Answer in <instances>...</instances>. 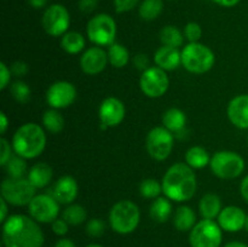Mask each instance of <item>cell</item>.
I'll return each mask as SVG.
<instances>
[{
  "instance_id": "cell-14",
  "label": "cell",
  "mask_w": 248,
  "mask_h": 247,
  "mask_svg": "<svg viewBox=\"0 0 248 247\" xmlns=\"http://www.w3.org/2000/svg\"><path fill=\"white\" fill-rule=\"evenodd\" d=\"M46 103L52 109H65L72 106L78 97L74 84L65 80H60L50 85L46 91Z\"/></svg>"
},
{
  "instance_id": "cell-48",
  "label": "cell",
  "mask_w": 248,
  "mask_h": 247,
  "mask_svg": "<svg viewBox=\"0 0 248 247\" xmlns=\"http://www.w3.org/2000/svg\"><path fill=\"white\" fill-rule=\"evenodd\" d=\"M53 247H78L75 245V242L73 240L68 239V237H61L60 240H57Z\"/></svg>"
},
{
  "instance_id": "cell-2",
  "label": "cell",
  "mask_w": 248,
  "mask_h": 247,
  "mask_svg": "<svg viewBox=\"0 0 248 247\" xmlns=\"http://www.w3.org/2000/svg\"><path fill=\"white\" fill-rule=\"evenodd\" d=\"M162 194L174 202H186L194 198L198 179L194 170L186 162H176L162 177Z\"/></svg>"
},
{
  "instance_id": "cell-3",
  "label": "cell",
  "mask_w": 248,
  "mask_h": 247,
  "mask_svg": "<svg viewBox=\"0 0 248 247\" xmlns=\"http://www.w3.org/2000/svg\"><path fill=\"white\" fill-rule=\"evenodd\" d=\"M11 144L16 155L26 160L36 159L46 148L45 128L35 123L23 124L12 136Z\"/></svg>"
},
{
  "instance_id": "cell-18",
  "label": "cell",
  "mask_w": 248,
  "mask_h": 247,
  "mask_svg": "<svg viewBox=\"0 0 248 247\" xmlns=\"http://www.w3.org/2000/svg\"><path fill=\"white\" fill-rule=\"evenodd\" d=\"M247 215L241 207L235 205L225 206L220 211L217 218V223L222 228L223 232H237L245 229Z\"/></svg>"
},
{
  "instance_id": "cell-28",
  "label": "cell",
  "mask_w": 248,
  "mask_h": 247,
  "mask_svg": "<svg viewBox=\"0 0 248 247\" xmlns=\"http://www.w3.org/2000/svg\"><path fill=\"white\" fill-rule=\"evenodd\" d=\"M108 52V60L109 64L113 65L114 68H124L127 65V63L130 62V51L126 48V46H124L120 43H114L107 50Z\"/></svg>"
},
{
  "instance_id": "cell-26",
  "label": "cell",
  "mask_w": 248,
  "mask_h": 247,
  "mask_svg": "<svg viewBox=\"0 0 248 247\" xmlns=\"http://www.w3.org/2000/svg\"><path fill=\"white\" fill-rule=\"evenodd\" d=\"M211 155L207 150L201 145L190 147L186 153V164L193 170H201L206 166H210Z\"/></svg>"
},
{
  "instance_id": "cell-10",
  "label": "cell",
  "mask_w": 248,
  "mask_h": 247,
  "mask_svg": "<svg viewBox=\"0 0 248 247\" xmlns=\"http://www.w3.org/2000/svg\"><path fill=\"white\" fill-rule=\"evenodd\" d=\"M174 147V135L164 126L153 127L145 138V148L152 159L165 161L169 159Z\"/></svg>"
},
{
  "instance_id": "cell-9",
  "label": "cell",
  "mask_w": 248,
  "mask_h": 247,
  "mask_svg": "<svg viewBox=\"0 0 248 247\" xmlns=\"http://www.w3.org/2000/svg\"><path fill=\"white\" fill-rule=\"evenodd\" d=\"M223 242V229L217 220L201 219L189 232L191 247H220Z\"/></svg>"
},
{
  "instance_id": "cell-45",
  "label": "cell",
  "mask_w": 248,
  "mask_h": 247,
  "mask_svg": "<svg viewBox=\"0 0 248 247\" xmlns=\"http://www.w3.org/2000/svg\"><path fill=\"white\" fill-rule=\"evenodd\" d=\"M9 203L5 199L0 198V222L2 223L9 218Z\"/></svg>"
},
{
  "instance_id": "cell-33",
  "label": "cell",
  "mask_w": 248,
  "mask_h": 247,
  "mask_svg": "<svg viewBox=\"0 0 248 247\" xmlns=\"http://www.w3.org/2000/svg\"><path fill=\"white\" fill-rule=\"evenodd\" d=\"M160 41L162 45L179 48L184 43V33L176 26H166L160 31Z\"/></svg>"
},
{
  "instance_id": "cell-37",
  "label": "cell",
  "mask_w": 248,
  "mask_h": 247,
  "mask_svg": "<svg viewBox=\"0 0 248 247\" xmlns=\"http://www.w3.org/2000/svg\"><path fill=\"white\" fill-rule=\"evenodd\" d=\"M202 36V28L196 22H189L186 26L184 27V38L189 41V43H199Z\"/></svg>"
},
{
  "instance_id": "cell-50",
  "label": "cell",
  "mask_w": 248,
  "mask_h": 247,
  "mask_svg": "<svg viewBox=\"0 0 248 247\" xmlns=\"http://www.w3.org/2000/svg\"><path fill=\"white\" fill-rule=\"evenodd\" d=\"M47 1L48 0H28L29 5L34 9H43L47 5Z\"/></svg>"
},
{
  "instance_id": "cell-17",
  "label": "cell",
  "mask_w": 248,
  "mask_h": 247,
  "mask_svg": "<svg viewBox=\"0 0 248 247\" xmlns=\"http://www.w3.org/2000/svg\"><path fill=\"white\" fill-rule=\"evenodd\" d=\"M50 194L61 205H70L79 195V184L74 177L62 176L52 184Z\"/></svg>"
},
{
  "instance_id": "cell-25",
  "label": "cell",
  "mask_w": 248,
  "mask_h": 247,
  "mask_svg": "<svg viewBox=\"0 0 248 247\" xmlns=\"http://www.w3.org/2000/svg\"><path fill=\"white\" fill-rule=\"evenodd\" d=\"M222 210V200L217 194H205L199 202V212L203 219H217Z\"/></svg>"
},
{
  "instance_id": "cell-13",
  "label": "cell",
  "mask_w": 248,
  "mask_h": 247,
  "mask_svg": "<svg viewBox=\"0 0 248 247\" xmlns=\"http://www.w3.org/2000/svg\"><path fill=\"white\" fill-rule=\"evenodd\" d=\"M140 91L149 98H160L170 87V79L166 70L159 67H149L142 72L140 77Z\"/></svg>"
},
{
  "instance_id": "cell-51",
  "label": "cell",
  "mask_w": 248,
  "mask_h": 247,
  "mask_svg": "<svg viewBox=\"0 0 248 247\" xmlns=\"http://www.w3.org/2000/svg\"><path fill=\"white\" fill-rule=\"evenodd\" d=\"M223 247H248V245L242 241H230L225 244Z\"/></svg>"
},
{
  "instance_id": "cell-22",
  "label": "cell",
  "mask_w": 248,
  "mask_h": 247,
  "mask_svg": "<svg viewBox=\"0 0 248 247\" xmlns=\"http://www.w3.org/2000/svg\"><path fill=\"white\" fill-rule=\"evenodd\" d=\"M172 220H173L174 228L182 232H190L198 223L195 211L188 205L179 206L174 211L173 216H172Z\"/></svg>"
},
{
  "instance_id": "cell-20",
  "label": "cell",
  "mask_w": 248,
  "mask_h": 247,
  "mask_svg": "<svg viewBox=\"0 0 248 247\" xmlns=\"http://www.w3.org/2000/svg\"><path fill=\"white\" fill-rule=\"evenodd\" d=\"M154 62L156 67L171 72L182 65V51L171 46H160L154 53Z\"/></svg>"
},
{
  "instance_id": "cell-54",
  "label": "cell",
  "mask_w": 248,
  "mask_h": 247,
  "mask_svg": "<svg viewBox=\"0 0 248 247\" xmlns=\"http://www.w3.org/2000/svg\"><path fill=\"white\" fill-rule=\"evenodd\" d=\"M247 142H248V135H247Z\"/></svg>"
},
{
  "instance_id": "cell-52",
  "label": "cell",
  "mask_w": 248,
  "mask_h": 247,
  "mask_svg": "<svg viewBox=\"0 0 248 247\" xmlns=\"http://www.w3.org/2000/svg\"><path fill=\"white\" fill-rule=\"evenodd\" d=\"M85 247H103V246H102V245H99V244H90V245H87V246H85Z\"/></svg>"
},
{
  "instance_id": "cell-23",
  "label": "cell",
  "mask_w": 248,
  "mask_h": 247,
  "mask_svg": "<svg viewBox=\"0 0 248 247\" xmlns=\"http://www.w3.org/2000/svg\"><path fill=\"white\" fill-rule=\"evenodd\" d=\"M162 126L172 132L173 135H178L186 130V115L182 109L170 108L162 114Z\"/></svg>"
},
{
  "instance_id": "cell-43",
  "label": "cell",
  "mask_w": 248,
  "mask_h": 247,
  "mask_svg": "<svg viewBox=\"0 0 248 247\" xmlns=\"http://www.w3.org/2000/svg\"><path fill=\"white\" fill-rule=\"evenodd\" d=\"M10 69H11L12 75L17 77H23L28 74L29 65L24 61H16V62L10 65Z\"/></svg>"
},
{
  "instance_id": "cell-24",
  "label": "cell",
  "mask_w": 248,
  "mask_h": 247,
  "mask_svg": "<svg viewBox=\"0 0 248 247\" xmlns=\"http://www.w3.org/2000/svg\"><path fill=\"white\" fill-rule=\"evenodd\" d=\"M149 216L154 222L166 223L173 216L172 201L166 196L154 199L149 207Z\"/></svg>"
},
{
  "instance_id": "cell-21",
  "label": "cell",
  "mask_w": 248,
  "mask_h": 247,
  "mask_svg": "<svg viewBox=\"0 0 248 247\" xmlns=\"http://www.w3.org/2000/svg\"><path fill=\"white\" fill-rule=\"evenodd\" d=\"M27 178L36 189H44L52 182L53 170L46 162H36L29 169Z\"/></svg>"
},
{
  "instance_id": "cell-32",
  "label": "cell",
  "mask_w": 248,
  "mask_h": 247,
  "mask_svg": "<svg viewBox=\"0 0 248 247\" xmlns=\"http://www.w3.org/2000/svg\"><path fill=\"white\" fill-rule=\"evenodd\" d=\"M164 10V1L162 0H143L138 7L140 17L144 21H154Z\"/></svg>"
},
{
  "instance_id": "cell-12",
  "label": "cell",
  "mask_w": 248,
  "mask_h": 247,
  "mask_svg": "<svg viewBox=\"0 0 248 247\" xmlns=\"http://www.w3.org/2000/svg\"><path fill=\"white\" fill-rule=\"evenodd\" d=\"M43 28L48 35L53 38L63 36L69 31L70 15L67 7L61 4H52L45 10L41 18Z\"/></svg>"
},
{
  "instance_id": "cell-4",
  "label": "cell",
  "mask_w": 248,
  "mask_h": 247,
  "mask_svg": "<svg viewBox=\"0 0 248 247\" xmlns=\"http://www.w3.org/2000/svg\"><path fill=\"white\" fill-rule=\"evenodd\" d=\"M108 220L110 228L116 234H132L140 222V207L131 200L118 201L111 206Z\"/></svg>"
},
{
  "instance_id": "cell-6",
  "label": "cell",
  "mask_w": 248,
  "mask_h": 247,
  "mask_svg": "<svg viewBox=\"0 0 248 247\" xmlns=\"http://www.w3.org/2000/svg\"><path fill=\"white\" fill-rule=\"evenodd\" d=\"M210 167L212 173L220 179H235L246 169L245 159L236 152L219 150L211 157Z\"/></svg>"
},
{
  "instance_id": "cell-49",
  "label": "cell",
  "mask_w": 248,
  "mask_h": 247,
  "mask_svg": "<svg viewBox=\"0 0 248 247\" xmlns=\"http://www.w3.org/2000/svg\"><path fill=\"white\" fill-rule=\"evenodd\" d=\"M212 1H215L216 4L223 7H234L236 6L241 0H212Z\"/></svg>"
},
{
  "instance_id": "cell-15",
  "label": "cell",
  "mask_w": 248,
  "mask_h": 247,
  "mask_svg": "<svg viewBox=\"0 0 248 247\" xmlns=\"http://www.w3.org/2000/svg\"><path fill=\"white\" fill-rule=\"evenodd\" d=\"M126 116V107L121 99L116 97H107L102 101L98 108L99 121L108 127H116Z\"/></svg>"
},
{
  "instance_id": "cell-39",
  "label": "cell",
  "mask_w": 248,
  "mask_h": 247,
  "mask_svg": "<svg viewBox=\"0 0 248 247\" xmlns=\"http://www.w3.org/2000/svg\"><path fill=\"white\" fill-rule=\"evenodd\" d=\"M140 4V0H114V9L118 14L131 11Z\"/></svg>"
},
{
  "instance_id": "cell-46",
  "label": "cell",
  "mask_w": 248,
  "mask_h": 247,
  "mask_svg": "<svg viewBox=\"0 0 248 247\" xmlns=\"http://www.w3.org/2000/svg\"><path fill=\"white\" fill-rule=\"evenodd\" d=\"M240 194H241L242 199L248 203V174L242 178L241 183H240Z\"/></svg>"
},
{
  "instance_id": "cell-38",
  "label": "cell",
  "mask_w": 248,
  "mask_h": 247,
  "mask_svg": "<svg viewBox=\"0 0 248 247\" xmlns=\"http://www.w3.org/2000/svg\"><path fill=\"white\" fill-rule=\"evenodd\" d=\"M0 165L4 166L14 154V148H12V144L6 139V138L1 137L0 138Z\"/></svg>"
},
{
  "instance_id": "cell-30",
  "label": "cell",
  "mask_w": 248,
  "mask_h": 247,
  "mask_svg": "<svg viewBox=\"0 0 248 247\" xmlns=\"http://www.w3.org/2000/svg\"><path fill=\"white\" fill-rule=\"evenodd\" d=\"M62 218L69 225L77 227L87 222V210L80 203H70L63 210Z\"/></svg>"
},
{
  "instance_id": "cell-53",
  "label": "cell",
  "mask_w": 248,
  "mask_h": 247,
  "mask_svg": "<svg viewBox=\"0 0 248 247\" xmlns=\"http://www.w3.org/2000/svg\"><path fill=\"white\" fill-rule=\"evenodd\" d=\"M245 230L248 232V215H247V218H246V224H245Z\"/></svg>"
},
{
  "instance_id": "cell-35",
  "label": "cell",
  "mask_w": 248,
  "mask_h": 247,
  "mask_svg": "<svg viewBox=\"0 0 248 247\" xmlns=\"http://www.w3.org/2000/svg\"><path fill=\"white\" fill-rule=\"evenodd\" d=\"M10 92L11 96L17 103L19 104H26L31 101V90L27 82L23 80H16L10 85Z\"/></svg>"
},
{
  "instance_id": "cell-41",
  "label": "cell",
  "mask_w": 248,
  "mask_h": 247,
  "mask_svg": "<svg viewBox=\"0 0 248 247\" xmlns=\"http://www.w3.org/2000/svg\"><path fill=\"white\" fill-rule=\"evenodd\" d=\"M12 73L9 65L4 62H0V90H5L10 86V80H11Z\"/></svg>"
},
{
  "instance_id": "cell-5",
  "label": "cell",
  "mask_w": 248,
  "mask_h": 247,
  "mask_svg": "<svg viewBox=\"0 0 248 247\" xmlns=\"http://www.w3.org/2000/svg\"><path fill=\"white\" fill-rule=\"evenodd\" d=\"M215 63V52L205 44L189 43L182 50V65L191 74H205Z\"/></svg>"
},
{
  "instance_id": "cell-19",
  "label": "cell",
  "mask_w": 248,
  "mask_h": 247,
  "mask_svg": "<svg viewBox=\"0 0 248 247\" xmlns=\"http://www.w3.org/2000/svg\"><path fill=\"white\" fill-rule=\"evenodd\" d=\"M227 115L230 123L240 130H248V94H237L228 103Z\"/></svg>"
},
{
  "instance_id": "cell-11",
  "label": "cell",
  "mask_w": 248,
  "mask_h": 247,
  "mask_svg": "<svg viewBox=\"0 0 248 247\" xmlns=\"http://www.w3.org/2000/svg\"><path fill=\"white\" fill-rule=\"evenodd\" d=\"M60 205L61 203L50 193L36 194L28 205L29 216L40 224H51L58 218Z\"/></svg>"
},
{
  "instance_id": "cell-34",
  "label": "cell",
  "mask_w": 248,
  "mask_h": 247,
  "mask_svg": "<svg viewBox=\"0 0 248 247\" xmlns=\"http://www.w3.org/2000/svg\"><path fill=\"white\" fill-rule=\"evenodd\" d=\"M162 193V184L155 178H145L140 184V194L142 198L154 200Z\"/></svg>"
},
{
  "instance_id": "cell-42",
  "label": "cell",
  "mask_w": 248,
  "mask_h": 247,
  "mask_svg": "<svg viewBox=\"0 0 248 247\" xmlns=\"http://www.w3.org/2000/svg\"><path fill=\"white\" fill-rule=\"evenodd\" d=\"M132 64L136 69L144 72L150 67V61L145 53H137L132 57Z\"/></svg>"
},
{
  "instance_id": "cell-27",
  "label": "cell",
  "mask_w": 248,
  "mask_h": 247,
  "mask_svg": "<svg viewBox=\"0 0 248 247\" xmlns=\"http://www.w3.org/2000/svg\"><path fill=\"white\" fill-rule=\"evenodd\" d=\"M86 46V39L79 31H67L61 38V47L69 55H78L82 52Z\"/></svg>"
},
{
  "instance_id": "cell-47",
  "label": "cell",
  "mask_w": 248,
  "mask_h": 247,
  "mask_svg": "<svg viewBox=\"0 0 248 247\" xmlns=\"http://www.w3.org/2000/svg\"><path fill=\"white\" fill-rule=\"evenodd\" d=\"M9 123L10 121L7 115L4 111H1V113H0V133H1V136H4L5 133H6L7 128H9Z\"/></svg>"
},
{
  "instance_id": "cell-44",
  "label": "cell",
  "mask_w": 248,
  "mask_h": 247,
  "mask_svg": "<svg viewBox=\"0 0 248 247\" xmlns=\"http://www.w3.org/2000/svg\"><path fill=\"white\" fill-rule=\"evenodd\" d=\"M78 6L82 14H91L98 6V0H79Z\"/></svg>"
},
{
  "instance_id": "cell-40",
  "label": "cell",
  "mask_w": 248,
  "mask_h": 247,
  "mask_svg": "<svg viewBox=\"0 0 248 247\" xmlns=\"http://www.w3.org/2000/svg\"><path fill=\"white\" fill-rule=\"evenodd\" d=\"M51 229H52L53 234L57 235V236L65 237V235L69 232V224L63 218H57L51 223Z\"/></svg>"
},
{
  "instance_id": "cell-31",
  "label": "cell",
  "mask_w": 248,
  "mask_h": 247,
  "mask_svg": "<svg viewBox=\"0 0 248 247\" xmlns=\"http://www.w3.org/2000/svg\"><path fill=\"white\" fill-rule=\"evenodd\" d=\"M10 178H23L28 174V165L27 160L19 155H12L11 159L2 166Z\"/></svg>"
},
{
  "instance_id": "cell-16",
  "label": "cell",
  "mask_w": 248,
  "mask_h": 247,
  "mask_svg": "<svg viewBox=\"0 0 248 247\" xmlns=\"http://www.w3.org/2000/svg\"><path fill=\"white\" fill-rule=\"evenodd\" d=\"M108 63V52L101 46H91L80 57V68L87 75L101 74Z\"/></svg>"
},
{
  "instance_id": "cell-1",
  "label": "cell",
  "mask_w": 248,
  "mask_h": 247,
  "mask_svg": "<svg viewBox=\"0 0 248 247\" xmlns=\"http://www.w3.org/2000/svg\"><path fill=\"white\" fill-rule=\"evenodd\" d=\"M1 235L4 247H43L45 242L40 223L21 213L9 216L2 223Z\"/></svg>"
},
{
  "instance_id": "cell-29",
  "label": "cell",
  "mask_w": 248,
  "mask_h": 247,
  "mask_svg": "<svg viewBox=\"0 0 248 247\" xmlns=\"http://www.w3.org/2000/svg\"><path fill=\"white\" fill-rule=\"evenodd\" d=\"M41 121H43V127L45 128V131L52 133V135L62 132L65 125V120L62 114L60 113V110L52 108L43 114Z\"/></svg>"
},
{
  "instance_id": "cell-7",
  "label": "cell",
  "mask_w": 248,
  "mask_h": 247,
  "mask_svg": "<svg viewBox=\"0 0 248 247\" xmlns=\"http://www.w3.org/2000/svg\"><path fill=\"white\" fill-rule=\"evenodd\" d=\"M86 34L89 40L93 45L109 47L111 44L115 43L118 26L115 19L110 15L98 14L92 17L87 23Z\"/></svg>"
},
{
  "instance_id": "cell-36",
  "label": "cell",
  "mask_w": 248,
  "mask_h": 247,
  "mask_svg": "<svg viewBox=\"0 0 248 247\" xmlns=\"http://www.w3.org/2000/svg\"><path fill=\"white\" fill-rule=\"evenodd\" d=\"M106 222L101 218H91L86 222L85 232L90 237H101L106 232Z\"/></svg>"
},
{
  "instance_id": "cell-8",
  "label": "cell",
  "mask_w": 248,
  "mask_h": 247,
  "mask_svg": "<svg viewBox=\"0 0 248 247\" xmlns=\"http://www.w3.org/2000/svg\"><path fill=\"white\" fill-rule=\"evenodd\" d=\"M1 198L12 206H28L34 196L36 188L29 182L27 177L23 178H10L7 177L1 183Z\"/></svg>"
}]
</instances>
